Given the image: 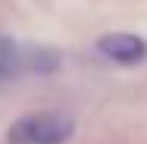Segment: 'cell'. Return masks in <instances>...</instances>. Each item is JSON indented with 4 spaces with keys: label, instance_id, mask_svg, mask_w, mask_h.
<instances>
[{
    "label": "cell",
    "instance_id": "cell-1",
    "mask_svg": "<svg viewBox=\"0 0 147 144\" xmlns=\"http://www.w3.org/2000/svg\"><path fill=\"white\" fill-rule=\"evenodd\" d=\"M75 132V122L59 113L22 116L9 125V144H66Z\"/></svg>",
    "mask_w": 147,
    "mask_h": 144
},
{
    "label": "cell",
    "instance_id": "cell-2",
    "mask_svg": "<svg viewBox=\"0 0 147 144\" xmlns=\"http://www.w3.org/2000/svg\"><path fill=\"white\" fill-rule=\"evenodd\" d=\"M97 50L107 59L122 63V66H135V63H141L147 57V44L138 34H131V31H110V34H103L97 41Z\"/></svg>",
    "mask_w": 147,
    "mask_h": 144
},
{
    "label": "cell",
    "instance_id": "cell-3",
    "mask_svg": "<svg viewBox=\"0 0 147 144\" xmlns=\"http://www.w3.org/2000/svg\"><path fill=\"white\" fill-rule=\"evenodd\" d=\"M25 72V47H19L9 34H0V85L19 78Z\"/></svg>",
    "mask_w": 147,
    "mask_h": 144
},
{
    "label": "cell",
    "instance_id": "cell-4",
    "mask_svg": "<svg viewBox=\"0 0 147 144\" xmlns=\"http://www.w3.org/2000/svg\"><path fill=\"white\" fill-rule=\"evenodd\" d=\"M53 69H59V50L25 47V72H53Z\"/></svg>",
    "mask_w": 147,
    "mask_h": 144
}]
</instances>
